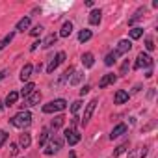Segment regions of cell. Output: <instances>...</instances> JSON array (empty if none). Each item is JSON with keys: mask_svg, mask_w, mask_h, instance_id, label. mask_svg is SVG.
<instances>
[{"mask_svg": "<svg viewBox=\"0 0 158 158\" xmlns=\"http://www.w3.org/2000/svg\"><path fill=\"white\" fill-rule=\"evenodd\" d=\"M10 123H11L13 127H17V128H26V127H30V123H32V114H30L28 110H23V112H19L17 115H13V117L10 119Z\"/></svg>", "mask_w": 158, "mask_h": 158, "instance_id": "1", "label": "cell"}, {"mask_svg": "<svg viewBox=\"0 0 158 158\" xmlns=\"http://www.w3.org/2000/svg\"><path fill=\"white\" fill-rule=\"evenodd\" d=\"M65 106H67V101H65V99H56V101L47 102V104L43 106V112H45V114H54V112L65 110Z\"/></svg>", "mask_w": 158, "mask_h": 158, "instance_id": "2", "label": "cell"}, {"mask_svg": "<svg viewBox=\"0 0 158 158\" xmlns=\"http://www.w3.org/2000/svg\"><path fill=\"white\" fill-rule=\"evenodd\" d=\"M63 147V138H60V136H54L52 139H50V143L47 145V149L43 151L47 156H50V154H54V152H58L60 149Z\"/></svg>", "mask_w": 158, "mask_h": 158, "instance_id": "3", "label": "cell"}, {"mask_svg": "<svg viewBox=\"0 0 158 158\" xmlns=\"http://www.w3.org/2000/svg\"><path fill=\"white\" fill-rule=\"evenodd\" d=\"M152 58L145 52H139L138 58H136V63H134V69H141V67H152Z\"/></svg>", "mask_w": 158, "mask_h": 158, "instance_id": "4", "label": "cell"}, {"mask_svg": "<svg viewBox=\"0 0 158 158\" xmlns=\"http://www.w3.org/2000/svg\"><path fill=\"white\" fill-rule=\"evenodd\" d=\"M97 99H93L89 104H86V110H84V117H82V127H86L88 123H89V119H91V115H93V112H95V108H97Z\"/></svg>", "mask_w": 158, "mask_h": 158, "instance_id": "5", "label": "cell"}, {"mask_svg": "<svg viewBox=\"0 0 158 158\" xmlns=\"http://www.w3.org/2000/svg\"><path fill=\"white\" fill-rule=\"evenodd\" d=\"M39 101H41V93H39V91H32V93L24 99V104H21V108L24 110V108H28V106H35V104H39Z\"/></svg>", "mask_w": 158, "mask_h": 158, "instance_id": "6", "label": "cell"}, {"mask_svg": "<svg viewBox=\"0 0 158 158\" xmlns=\"http://www.w3.org/2000/svg\"><path fill=\"white\" fill-rule=\"evenodd\" d=\"M63 61H65V52H58V54H56V58L47 65V73H54V71L58 69V65H61Z\"/></svg>", "mask_w": 158, "mask_h": 158, "instance_id": "7", "label": "cell"}, {"mask_svg": "<svg viewBox=\"0 0 158 158\" xmlns=\"http://www.w3.org/2000/svg\"><path fill=\"white\" fill-rule=\"evenodd\" d=\"M65 141H67L69 145H76L78 141H80V134H78L76 130H73V128H71V130L67 128V130H65Z\"/></svg>", "mask_w": 158, "mask_h": 158, "instance_id": "8", "label": "cell"}, {"mask_svg": "<svg viewBox=\"0 0 158 158\" xmlns=\"http://www.w3.org/2000/svg\"><path fill=\"white\" fill-rule=\"evenodd\" d=\"M115 80H117V76H115L114 73H108V74H104L101 80H99V88H101V89H104V88H108L110 84H114Z\"/></svg>", "mask_w": 158, "mask_h": 158, "instance_id": "9", "label": "cell"}, {"mask_svg": "<svg viewBox=\"0 0 158 158\" xmlns=\"http://www.w3.org/2000/svg\"><path fill=\"white\" fill-rule=\"evenodd\" d=\"M130 48H132V43H130L128 39H121V41L117 43V48H115V52L121 56V54H127Z\"/></svg>", "mask_w": 158, "mask_h": 158, "instance_id": "10", "label": "cell"}, {"mask_svg": "<svg viewBox=\"0 0 158 158\" xmlns=\"http://www.w3.org/2000/svg\"><path fill=\"white\" fill-rule=\"evenodd\" d=\"M125 132H127V125H125V123H119V125H115V127L112 128V132H110V139H115V138L123 136Z\"/></svg>", "mask_w": 158, "mask_h": 158, "instance_id": "11", "label": "cell"}, {"mask_svg": "<svg viewBox=\"0 0 158 158\" xmlns=\"http://www.w3.org/2000/svg\"><path fill=\"white\" fill-rule=\"evenodd\" d=\"M32 73H34V65H32V63H26V65H24V67L21 69V74H19V76H21V80H23V82L30 80Z\"/></svg>", "mask_w": 158, "mask_h": 158, "instance_id": "12", "label": "cell"}, {"mask_svg": "<svg viewBox=\"0 0 158 158\" xmlns=\"http://www.w3.org/2000/svg\"><path fill=\"white\" fill-rule=\"evenodd\" d=\"M127 101H128V93L125 89H117L115 91V97H114V102L115 104H125Z\"/></svg>", "mask_w": 158, "mask_h": 158, "instance_id": "13", "label": "cell"}, {"mask_svg": "<svg viewBox=\"0 0 158 158\" xmlns=\"http://www.w3.org/2000/svg\"><path fill=\"white\" fill-rule=\"evenodd\" d=\"M101 19H102V11L101 10H93L89 13V24L97 26V24H101Z\"/></svg>", "mask_w": 158, "mask_h": 158, "instance_id": "14", "label": "cell"}, {"mask_svg": "<svg viewBox=\"0 0 158 158\" xmlns=\"http://www.w3.org/2000/svg\"><path fill=\"white\" fill-rule=\"evenodd\" d=\"M71 34H73V23L71 21H65L63 26H61V30H60V35L58 37H69Z\"/></svg>", "mask_w": 158, "mask_h": 158, "instance_id": "15", "label": "cell"}, {"mask_svg": "<svg viewBox=\"0 0 158 158\" xmlns=\"http://www.w3.org/2000/svg\"><path fill=\"white\" fill-rule=\"evenodd\" d=\"M82 78H84V73L82 71H74L73 74H71V78H69V84L71 86H78L82 82Z\"/></svg>", "mask_w": 158, "mask_h": 158, "instance_id": "16", "label": "cell"}, {"mask_svg": "<svg viewBox=\"0 0 158 158\" xmlns=\"http://www.w3.org/2000/svg\"><path fill=\"white\" fill-rule=\"evenodd\" d=\"M56 41H58V35H56V34H50V35H47V37H45V41L41 43V47H43V48H50Z\"/></svg>", "mask_w": 158, "mask_h": 158, "instance_id": "17", "label": "cell"}, {"mask_svg": "<svg viewBox=\"0 0 158 158\" xmlns=\"http://www.w3.org/2000/svg\"><path fill=\"white\" fill-rule=\"evenodd\" d=\"M28 26H30V17H23L19 23H17V32H24V30H28Z\"/></svg>", "mask_w": 158, "mask_h": 158, "instance_id": "18", "label": "cell"}, {"mask_svg": "<svg viewBox=\"0 0 158 158\" xmlns=\"http://www.w3.org/2000/svg\"><path fill=\"white\" fill-rule=\"evenodd\" d=\"M91 30H88V28H84V30H80V34H78V41L80 43H86V41H89L91 39Z\"/></svg>", "mask_w": 158, "mask_h": 158, "instance_id": "19", "label": "cell"}, {"mask_svg": "<svg viewBox=\"0 0 158 158\" xmlns=\"http://www.w3.org/2000/svg\"><path fill=\"white\" fill-rule=\"evenodd\" d=\"M145 11H147L145 8H139V10H138V11H136V13H134V15H132L130 19H128V24H134L136 21H139V19H143V15H145Z\"/></svg>", "mask_w": 158, "mask_h": 158, "instance_id": "20", "label": "cell"}, {"mask_svg": "<svg viewBox=\"0 0 158 158\" xmlns=\"http://www.w3.org/2000/svg\"><path fill=\"white\" fill-rule=\"evenodd\" d=\"M117 58H119V54H117L115 50H112L110 54H106V58H104V63H106V65L110 67V65H114V63L117 61Z\"/></svg>", "mask_w": 158, "mask_h": 158, "instance_id": "21", "label": "cell"}, {"mask_svg": "<svg viewBox=\"0 0 158 158\" xmlns=\"http://www.w3.org/2000/svg\"><path fill=\"white\" fill-rule=\"evenodd\" d=\"M82 63H84V67H93V63H95L93 54H91V52H86V54L82 56Z\"/></svg>", "mask_w": 158, "mask_h": 158, "instance_id": "22", "label": "cell"}, {"mask_svg": "<svg viewBox=\"0 0 158 158\" xmlns=\"http://www.w3.org/2000/svg\"><path fill=\"white\" fill-rule=\"evenodd\" d=\"M17 101H19V93L17 91H10L8 97H6V106H13Z\"/></svg>", "mask_w": 158, "mask_h": 158, "instance_id": "23", "label": "cell"}, {"mask_svg": "<svg viewBox=\"0 0 158 158\" xmlns=\"http://www.w3.org/2000/svg\"><path fill=\"white\" fill-rule=\"evenodd\" d=\"M19 143H21V147H23V149H28V147H30V143H32V138H30V134H28V132L21 134V139H19Z\"/></svg>", "mask_w": 158, "mask_h": 158, "instance_id": "24", "label": "cell"}, {"mask_svg": "<svg viewBox=\"0 0 158 158\" xmlns=\"http://www.w3.org/2000/svg\"><path fill=\"white\" fill-rule=\"evenodd\" d=\"M34 89H35V84H34V82H28V84H26V86L21 89V93H19V95H23V97L26 99V97H28V95H30Z\"/></svg>", "mask_w": 158, "mask_h": 158, "instance_id": "25", "label": "cell"}, {"mask_svg": "<svg viewBox=\"0 0 158 158\" xmlns=\"http://www.w3.org/2000/svg\"><path fill=\"white\" fill-rule=\"evenodd\" d=\"M13 35H15V34H13V32H10V34H8V35L2 39V41H0V50H2V48H6V47H8V45L13 41Z\"/></svg>", "mask_w": 158, "mask_h": 158, "instance_id": "26", "label": "cell"}, {"mask_svg": "<svg viewBox=\"0 0 158 158\" xmlns=\"http://www.w3.org/2000/svg\"><path fill=\"white\" fill-rule=\"evenodd\" d=\"M141 35H143V28L138 26V28H132L130 30V39H139Z\"/></svg>", "mask_w": 158, "mask_h": 158, "instance_id": "27", "label": "cell"}, {"mask_svg": "<svg viewBox=\"0 0 158 158\" xmlns=\"http://www.w3.org/2000/svg\"><path fill=\"white\" fill-rule=\"evenodd\" d=\"M63 121H65V117L63 115H56L54 119H52V128L56 130V128H60L61 125H63Z\"/></svg>", "mask_w": 158, "mask_h": 158, "instance_id": "28", "label": "cell"}, {"mask_svg": "<svg viewBox=\"0 0 158 158\" xmlns=\"http://www.w3.org/2000/svg\"><path fill=\"white\" fill-rule=\"evenodd\" d=\"M47 139H48V128H43L41 134H39V141H37V143H39V145H45Z\"/></svg>", "mask_w": 158, "mask_h": 158, "instance_id": "29", "label": "cell"}, {"mask_svg": "<svg viewBox=\"0 0 158 158\" xmlns=\"http://www.w3.org/2000/svg\"><path fill=\"white\" fill-rule=\"evenodd\" d=\"M127 147H128V141H125V143H121L115 151H114V156H119V154H123L125 151H127Z\"/></svg>", "mask_w": 158, "mask_h": 158, "instance_id": "30", "label": "cell"}, {"mask_svg": "<svg viewBox=\"0 0 158 158\" xmlns=\"http://www.w3.org/2000/svg\"><path fill=\"white\" fill-rule=\"evenodd\" d=\"M74 71H76L74 67H67V69H65V73H63V76H61V80H69V78H71V74H73Z\"/></svg>", "mask_w": 158, "mask_h": 158, "instance_id": "31", "label": "cell"}, {"mask_svg": "<svg viewBox=\"0 0 158 158\" xmlns=\"http://www.w3.org/2000/svg\"><path fill=\"white\" fill-rule=\"evenodd\" d=\"M80 108H82V101H74V102L71 104V112H73V114H76Z\"/></svg>", "mask_w": 158, "mask_h": 158, "instance_id": "32", "label": "cell"}, {"mask_svg": "<svg viewBox=\"0 0 158 158\" xmlns=\"http://www.w3.org/2000/svg\"><path fill=\"white\" fill-rule=\"evenodd\" d=\"M41 32H43V26H39V24H37V26H34V28L30 30V35H34V37H35V35H39Z\"/></svg>", "mask_w": 158, "mask_h": 158, "instance_id": "33", "label": "cell"}, {"mask_svg": "<svg viewBox=\"0 0 158 158\" xmlns=\"http://www.w3.org/2000/svg\"><path fill=\"white\" fill-rule=\"evenodd\" d=\"M128 69H130V63H128V60H125V63L121 65V71H119V74H127V73H128Z\"/></svg>", "mask_w": 158, "mask_h": 158, "instance_id": "34", "label": "cell"}, {"mask_svg": "<svg viewBox=\"0 0 158 158\" xmlns=\"http://www.w3.org/2000/svg\"><path fill=\"white\" fill-rule=\"evenodd\" d=\"M6 141H8V132L6 130H0V147H2Z\"/></svg>", "mask_w": 158, "mask_h": 158, "instance_id": "35", "label": "cell"}, {"mask_svg": "<svg viewBox=\"0 0 158 158\" xmlns=\"http://www.w3.org/2000/svg\"><path fill=\"white\" fill-rule=\"evenodd\" d=\"M145 48H147V50H154V41H152L151 37L145 39Z\"/></svg>", "mask_w": 158, "mask_h": 158, "instance_id": "36", "label": "cell"}, {"mask_svg": "<svg viewBox=\"0 0 158 158\" xmlns=\"http://www.w3.org/2000/svg\"><path fill=\"white\" fill-rule=\"evenodd\" d=\"M10 152H11L13 156L19 152V147H17V143H11V145H10Z\"/></svg>", "mask_w": 158, "mask_h": 158, "instance_id": "37", "label": "cell"}, {"mask_svg": "<svg viewBox=\"0 0 158 158\" xmlns=\"http://www.w3.org/2000/svg\"><path fill=\"white\" fill-rule=\"evenodd\" d=\"M89 89H91L89 86H84V88L80 89V95H82V97H84V95H88V93H89Z\"/></svg>", "mask_w": 158, "mask_h": 158, "instance_id": "38", "label": "cell"}, {"mask_svg": "<svg viewBox=\"0 0 158 158\" xmlns=\"http://www.w3.org/2000/svg\"><path fill=\"white\" fill-rule=\"evenodd\" d=\"M39 45H41V43H39V41H35V43H34V45H32V47H30V50H32V52H34V50H35V48H37V47H39Z\"/></svg>", "mask_w": 158, "mask_h": 158, "instance_id": "39", "label": "cell"}, {"mask_svg": "<svg viewBox=\"0 0 158 158\" xmlns=\"http://www.w3.org/2000/svg\"><path fill=\"white\" fill-rule=\"evenodd\" d=\"M6 74H8V71H0V80H2V78H6Z\"/></svg>", "mask_w": 158, "mask_h": 158, "instance_id": "40", "label": "cell"}, {"mask_svg": "<svg viewBox=\"0 0 158 158\" xmlns=\"http://www.w3.org/2000/svg\"><path fill=\"white\" fill-rule=\"evenodd\" d=\"M69 158H76V154H74V151H71V154H69Z\"/></svg>", "mask_w": 158, "mask_h": 158, "instance_id": "41", "label": "cell"}]
</instances>
